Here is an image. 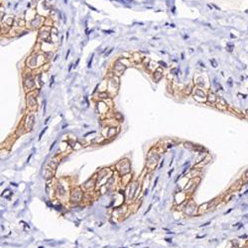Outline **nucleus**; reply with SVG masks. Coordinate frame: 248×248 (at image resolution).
Returning <instances> with one entry per match:
<instances>
[{
    "label": "nucleus",
    "mask_w": 248,
    "mask_h": 248,
    "mask_svg": "<svg viewBox=\"0 0 248 248\" xmlns=\"http://www.w3.org/2000/svg\"><path fill=\"white\" fill-rule=\"evenodd\" d=\"M227 47H228V51H229V52H232V50H233L234 46H233V45H230V44H227Z\"/></svg>",
    "instance_id": "obj_8"
},
{
    "label": "nucleus",
    "mask_w": 248,
    "mask_h": 248,
    "mask_svg": "<svg viewBox=\"0 0 248 248\" xmlns=\"http://www.w3.org/2000/svg\"><path fill=\"white\" fill-rule=\"evenodd\" d=\"M210 63H211V65H212V67H213V68H216V67H217L216 62H215L213 59H212V60H210Z\"/></svg>",
    "instance_id": "obj_9"
},
{
    "label": "nucleus",
    "mask_w": 248,
    "mask_h": 248,
    "mask_svg": "<svg viewBox=\"0 0 248 248\" xmlns=\"http://www.w3.org/2000/svg\"><path fill=\"white\" fill-rule=\"evenodd\" d=\"M56 142H57V141H55V142H54V143H53V144H52V145H51V147H50V150H52V149H53V148H54V146H55V144H56Z\"/></svg>",
    "instance_id": "obj_13"
},
{
    "label": "nucleus",
    "mask_w": 248,
    "mask_h": 248,
    "mask_svg": "<svg viewBox=\"0 0 248 248\" xmlns=\"http://www.w3.org/2000/svg\"><path fill=\"white\" fill-rule=\"evenodd\" d=\"M217 101H218V104H217V108H219V109H221V110H224V109H226V107H227V104H226V101L223 99L222 97H219V98H217Z\"/></svg>",
    "instance_id": "obj_2"
},
{
    "label": "nucleus",
    "mask_w": 248,
    "mask_h": 248,
    "mask_svg": "<svg viewBox=\"0 0 248 248\" xmlns=\"http://www.w3.org/2000/svg\"><path fill=\"white\" fill-rule=\"evenodd\" d=\"M49 119H50V117H48V118H47V119H46V121H45V123H47V122H48V121H49Z\"/></svg>",
    "instance_id": "obj_17"
},
{
    "label": "nucleus",
    "mask_w": 248,
    "mask_h": 248,
    "mask_svg": "<svg viewBox=\"0 0 248 248\" xmlns=\"http://www.w3.org/2000/svg\"><path fill=\"white\" fill-rule=\"evenodd\" d=\"M54 79H55V77H52L51 78V83H50V86L52 87V85H53V83H54Z\"/></svg>",
    "instance_id": "obj_10"
},
{
    "label": "nucleus",
    "mask_w": 248,
    "mask_h": 248,
    "mask_svg": "<svg viewBox=\"0 0 248 248\" xmlns=\"http://www.w3.org/2000/svg\"><path fill=\"white\" fill-rule=\"evenodd\" d=\"M43 104H44V114H45V112H46V100H44Z\"/></svg>",
    "instance_id": "obj_12"
},
{
    "label": "nucleus",
    "mask_w": 248,
    "mask_h": 248,
    "mask_svg": "<svg viewBox=\"0 0 248 248\" xmlns=\"http://www.w3.org/2000/svg\"><path fill=\"white\" fill-rule=\"evenodd\" d=\"M216 100H217V98L215 97V95H214L212 92H210L209 95H208V101L211 102V103H214Z\"/></svg>",
    "instance_id": "obj_5"
},
{
    "label": "nucleus",
    "mask_w": 248,
    "mask_h": 248,
    "mask_svg": "<svg viewBox=\"0 0 248 248\" xmlns=\"http://www.w3.org/2000/svg\"><path fill=\"white\" fill-rule=\"evenodd\" d=\"M47 129H48V128H47V127H45V128L41 131V133H40V135H39V140H41V139H42V136H43V134L46 132V130H47Z\"/></svg>",
    "instance_id": "obj_7"
},
{
    "label": "nucleus",
    "mask_w": 248,
    "mask_h": 248,
    "mask_svg": "<svg viewBox=\"0 0 248 248\" xmlns=\"http://www.w3.org/2000/svg\"><path fill=\"white\" fill-rule=\"evenodd\" d=\"M55 161H56V160H55V159H53V161H52V162H51V163H55ZM57 165H58V164H54V166H53V168H56V167H57Z\"/></svg>",
    "instance_id": "obj_14"
},
{
    "label": "nucleus",
    "mask_w": 248,
    "mask_h": 248,
    "mask_svg": "<svg viewBox=\"0 0 248 248\" xmlns=\"http://www.w3.org/2000/svg\"><path fill=\"white\" fill-rule=\"evenodd\" d=\"M243 180H245V181H248V169L244 172V174H243Z\"/></svg>",
    "instance_id": "obj_6"
},
{
    "label": "nucleus",
    "mask_w": 248,
    "mask_h": 248,
    "mask_svg": "<svg viewBox=\"0 0 248 248\" xmlns=\"http://www.w3.org/2000/svg\"><path fill=\"white\" fill-rule=\"evenodd\" d=\"M82 196H83V193L81 191L80 188L77 189H73L72 192L70 193V201L71 202H80L82 200Z\"/></svg>",
    "instance_id": "obj_1"
},
{
    "label": "nucleus",
    "mask_w": 248,
    "mask_h": 248,
    "mask_svg": "<svg viewBox=\"0 0 248 248\" xmlns=\"http://www.w3.org/2000/svg\"><path fill=\"white\" fill-rule=\"evenodd\" d=\"M245 114H246V115H248V108L245 110Z\"/></svg>",
    "instance_id": "obj_16"
},
{
    "label": "nucleus",
    "mask_w": 248,
    "mask_h": 248,
    "mask_svg": "<svg viewBox=\"0 0 248 248\" xmlns=\"http://www.w3.org/2000/svg\"><path fill=\"white\" fill-rule=\"evenodd\" d=\"M104 33H112V31H103Z\"/></svg>",
    "instance_id": "obj_15"
},
{
    "label": "nucleus",
    "mask_w": 248,
    "mask_h": 248,
    "mask_svg": "<svg viewBox=\"0 0 248 248\" xmlns=\"http://www.w3.org/2000/svg\"><path fill=\"white\" fill-rule=\"evenodd\" d=\"M92 57H93V55H92ZM92 57H91V59H90V61H89V63H88V68H90L91 67V62H92Z\"/></svg>",
    "instance_id": "obj_11"
},
{
    "label": "nucleus",
    "mask_w": 248,
    "mask_h": 248,
    "mask_svg": "<svg viewBox=\"0 0 248 248\" xmlns=\"http://www.w3.org/2000/svg\"><path fill=\"white\" fill-rule=\"evenodd\" d=\"M195 97H203L206 100V94L202 89H196L195 90Z\"/></svg>",
    "instance_id": "obj_4"
},
{
    "label": "nucleus",
    "mask_w": 248,
    "mask_h": 248,
    "mask_svg": "<svg viewBox=\"0 0 248 248\" xmlns=\"http://www.w3.org/2000/svg\"><path fill=\"white\" fill-rule=\"evenodd\" d=\"M57 192H58V193H60L61 195H65V194H66V190H65L64 186L61 185V184H58V185H57Z\"/></svg>",
    "instance_id": "obj_3"
}]
</instances>
